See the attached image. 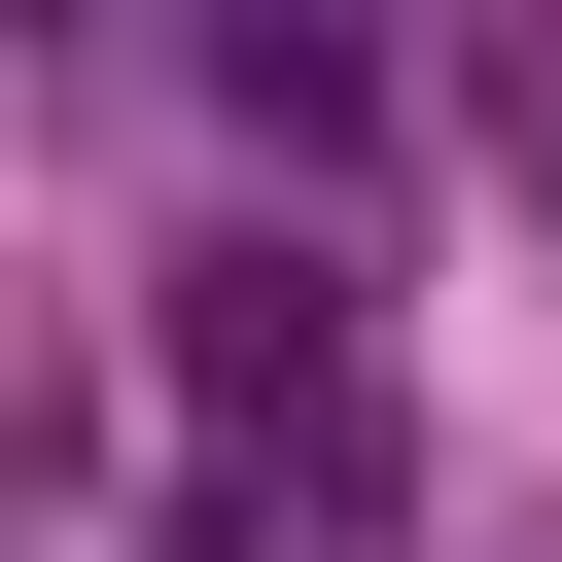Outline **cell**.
<instances>
[{
    "instance_id": "6da1fadb",
    "label": "cell",
    "mask_w": 562,
    "mask_h": 562,
    "mask_svg": "<svg viewBox=\"0 0 562 562\" xmlns=\"http://www.w3.org/2000/svg\"><path fill=\"white\" fill-rule=\"evenodd\" d=\"M492 140H527V211H562V35H527V70H492Z\"/></svg>"
}]
</instances>
